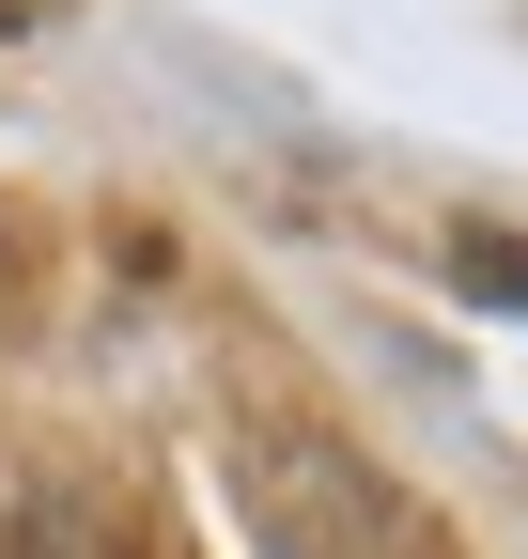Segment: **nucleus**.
Here are the masks:
<instances>
[{
    "label": "nucleus",
    "mask_w": 528,
    "mask_h": 559,
    "mask_svg": "<svg viewBox=\"0 0 528 559\" xmlns=\"http://www.w3.org/2000/svg\"><path fill=\"white\" fill-rule=\"evenodd\" d=\"M0 16H32V0H0Z\"/></svg>",
    "instance_id": "f03ea898"
},
{
    "label": "nucleus",
    "mask_w": 528,
    "mask_h": 559,
    "mask_svg": "<svg viewBox=\"0 0 528 559\" xmlns=\"http://www.w3.org/2000/svg\"><path fill=\"white\" fill-rule=\"evenodd\" d=\"M0 559H124V544H109L94 513H62V498H32V513H16V544H0Z\"/></svg>",
    "instance_id": "f257e3e1"
}]
</instances>
